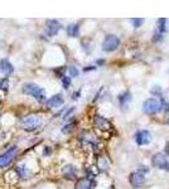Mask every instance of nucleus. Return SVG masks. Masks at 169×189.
<instances>
[{"instance_id": "nucleus-1", "label": "nucleus", "mask_w": 169, "mask_h": 189, "mask_svg": "<svg viewBox=\"0 0 169 189\" xmlns=\"http://www.w3.org/2000/svg\"><path fill=\"white\" fill-rule=\"evenodd\" d=\"M23 93L28 95L30 97H34L38 102H43L46 100V90L35 83H25L22 87Z\"/></svg>"}, {"instance_id": "nucleus-2", "label": "nucleus", "mask_w": 169, "mask_h": 189, "mask_svg": "<svg viewBox=\"0 0 169 189\" xmlns=\"http://www.w3.org/2000/svg\"><path fill=\"white\" fill-rule=\"evenodd\" d=\"M41 126H42V120L38 116H28L20 123V127L25 131H29V132L35 131Z\"/></svg>"}, {"instance_id": "nucleus-3", "label": "nucleus", "mask_w": 169, "mask_h": 189, "mask_svg": "<svg viewBox=\"0 0 169 189\" xmlns=\"http://www.w3.org/2000/svg\"><path fill=\"white\" fill-rule=\"evenodd\" d=\"M119 46H120V39L114 34H109L102 42V49L105 52H114L115 49H118Z\"/></svg>"}, {"instance_id": "nucleus-4", "label": "nucleus", "mask_w": 169, "mask_h": 189, "mask_svg": "<svg viewBox=\"0 0 169 189\" xmlns=\"http://www.w3.org/2000/svg\"><path fill=\"white\" fill-rule=\"evenodd\" d=\"M18 153L17 146H11L8 151H5L3 155H0V168H5L11 164V161L14 160L15 155Z\"/></svg>"}, {"instance_id": "nucleus-5", "label": "nucleus", "mask_w": 169, "mask_h": 189, "mask_svg": "<svg viewBox=\"0 0 169 189\" xmlns=\"http://www.w3.org/2000/svg\"><path fill=\"white\" fill-rule=\"evenodd\" d=\"M160 109H162V103L155 99H148V100H145L144 105H143V110H144V112L149 114V115L157 114Z\"/></svg>"}, {"instance_id": "nucleus-6", "label": "nucleus", "mask_w": 169, "mask_h": 189, "mask_svg": "<svg viewBox=\"0 0 169 189\" xmlns=\"http://www.w3.org/2000/svg\"><path fill=\"white\" fill-rule=\"evenodd\" d=\"M153 165L162 170H169V160L164 154H155L153 156Z\"/></svg>"}, {"instance_id": "nucleus-7", "label": "nucleus", "mask_w": 169, "mask_h": 189, "mask_svg": "<svg viewBox=\"0 0 169 189\" xmlns=\"http://www.w3.org/2000/svg\"><path fill=\"white\" fill-rule=\"evenodd\" d=\"M130 183H131L133 187L138 188V187H141L143 184L145 183V174L138 170L135 173H133L131 175H130Z\"/></svg>"}, {"instance_id": "nucleus-8", "label": "nucleus", "mask_w": 169, "mask_h": 189, "mask_svg": "<svg viewBox=\"0 0 169 189\" xmlns=\"http://www.w3.org/2000/svg\"><path fill=\"white\" fill-rule=\"evenodd\" d=\"M135 141H136L138 145H147V144H149L151 141V135L147 130H141V131L136 132Z\"/></svg>"}, {"instance_id": "nucleus-9", "label": "nucleus", "mask_w": 169, "mask_h": 189, "mask_svg": "<svg viewBox=\"0 0 169 189\" xmlns=\"http://www.w3.org/2000/svg\"><path fill=\"white\" fill-rule=\"evenodd\" d=\"M59 29H61L59 22H57V20H54V19L47 20V34H48L49 37L56 35V34L59 32Z\"/></svg>"}, {"instance_id": "nucleus-10", "label": "nucleus", "mask_w": 169, "mask_h": 189, "mask_svg": "<svg viewBox=\"0 0 169 189\" xmlns=\"http://www.w3.org/2000/svg\"><path fill=\"white\" fill-rule=\"evenodd\" d=\"M0 72L4 76H9L14 72V67H13V64L8 59H2L0 61Z\"/></svg>"}, {"instance_id": "nucleus-11", "label": "nucleus", "mask_w": 169, "mask_h": 189, "mask_svg": "<svg viewBox=\"0 0 169 189\" xmlns=\"http://www.w3.org/2000/svg\"><path fill=\"white\" fill-rule=\"evenodd\" d=\"M63 102H64V100H63V97H62V95L57 93V95L52 96V97L47 101V106H48V107H52V109H56V107L62 106Z\"/></svg>"}, {"instance_id": "nucleus-12", "label": "nucleus", "mask_w": 169, "mask_h": 189, "mask_svg": "<svg viewBox=\"0 0 169 189\" xmlns=\"http://www.w3.org/2000/svg\"><path fill=\"white\" fill-rule=\"evenodd\" d=\"M94 123L96 125V127L101 129V130H107L110 127V123L105 119V117H102V116H95V120H94Z\"/></svg>"}, {"instance_id": "nucleus-13", "label": "nucleus", "mask_w": 169, "mask_h": 189, "mask_svg": "<svg viewBox=\"0 0 169 189\" xmlns=\"http://www.w3.org/2000/svg\"><path fill=\"white\" fill-rule=\"evenodd\" d=\"M63 175L68 179H74L76 178V168L72 165H66L63 168Z\"/></svg>"}, {"instance_id": "nucleus-14", "label": "nucleus", "mask_w": 169, "mask_h": 189, "mask_svg": "<svg viewBox=\"0 0 169 189\" xmlns=\"http://www.w3.org/2000/svg\"><path fill=\"white\" fill-rule=\"evenodd\" d=\"M130 101H131V95H130V92H125V93H123V95L119 96V102H120L123 109H125Z\"/></svg>"}, {"instance_id": "nucleus-15", "label": "nucleus", "mask_w": 169, "mask_h": 189, "mask_svg": "<svg viewBox=\"0 0 169 189\" xmlns=\"http://www.w3.org/2000/svg\"><path fill=\"white\" fill-rule=\"evenodd\" d=\"M67 34L70 37H78V34H80V26H78V24H70L67 26Z\"/></svg>"}, {"instance_id": "nucleus-16", "label": "nucleus", "mask_w": 169, "mask_h": 189, "mask_svg": "<svg viewBox=\"0 0 169 189\" xmlns=\"http://www.w3.org/2000/svg\"><path fill=\"white\" fill-rule=\"evenodd\" d=\"M158 32L160 33V34H163L165 30H167V26H165V24H167V19H164V18H160L159 20H158Z\"/></svg>"}, {"instance_id": "nucleus-17", "label": "nucleus", "mask_w": 169, "mask_h": 189, "mask_svg": "<svg viewBox=\"0 0 169 189\" xmlns=\"http://www.w3.org/2000/svg\"><path fill=\"white\" fill-rule=\"evenodd\" d=\"M77 189H91V184L87 179H82L77 184Z\"/></svg>"}, {"instance_id": "nucleus-18", "label": "nucleus", "mask_w": 169, "mask_h": 189, "mask_svg": "<svg viewBox=\"0 0 169 189\" xmlns=\"http://www.w3.org/2000/svg\"><path fill=\"white\" fill-rule=\"evenodd\" d=\"M17 171H18L20 178H25L27 177V174H28V170H27V168H25V165H19L17 168Z\"/></svg>"}, {"instance_id": "nucleus-19", "label": "nucleus", "mask_w": 169, "mask_h": 189, "mask_svg": "<svg viewBox=\"0 0 169 189\" xmlns=\"http://www.w3.org/2000/svg\"><path fill=\"white\" fill-rule=\"evenodd\" d=\"M73 123H71V124H67V125H64L63 127H62V132L63 134H70L72 130H73Z\"/></svg>"}, {"instance_id": "nucleus-20", "label": "nucleus", "mask_w": 169, "mask_h": 189, "mask_svg": "<svg viewBox=\"0 0 169 189\" xmlns=\"http://www.w3.org/2000/svg\"><path fill=\"white\" fill-rule=\"evenodd\" d=\"M62 85H63V88H68L71 86V78L67 76L62 77Z\"/></svg>"}, {"instance_id": "nucleus-21", "label": "nucleus", "mask_w": 169, "mask_h": 189, "mask_svg": "<svg viewBox=\"0 0 169 189\" xmlns=\"http://www.w3.org/2000/svg\"><path fill=\"white\" fill-rule=\"evenodd\" d=\"M131 23L134 24L135 28H138V26H141L143 25V23H144V19H143V18H134V19H131Z\"/></svg>"}, {"instance_id": "nucleus-22", "label": "nucleus", "mask_w": 169, "mask_h": 189, "mask_svg": "<svg viewBox=\"0 0 169 189\" xmlns=\"http://www.w3.org/2000/svg\"><path fill=\"white\" fill-rule=\"evenodd\" d=\"M68 72H70V76L71 77H77V76H78V70H77L76 67H70Z\"/></svg>"}, {"instance_id": "nucleus-23", "label": "nucleus", "mask_w": 169, "mask_h": 189, "mask_svg": "<svg viewBox=\"0 0 169 189\" xmlns=\"http://www.w3.org/2000/svg\"><path fill=\"white\" fill-rule=\"evenodd\" d=\"M8 85H9V82H8V78H4V79L0 81V88H2V90L6 91V90H8Z\"/></svg>"}, {"instance_id": "nucleus-24", "label": "nucleus", "mask_w": 169, "mask_h": 189, "mask_svg": "<svg viewBox=\"0 0 169 189\" xmlns=\"http://www.w3.org/2000/svg\"><path fill=\"white\" fill-rule=\"evenodd\" d=\"M164 111H169V102L165 103V106H164Z\"/></svg>"}, {"instance_id": "nucleus-25", "label": "nucleus", "mask_w": 169, "mask_h": 189, "mask_svg": "<svg viewBox=\"0 0 169 189\" xmlns=\"http://www.w3.org/2000/svg\"><path fill=\"white\" fill-rule=\"evenodd\" d=\"M168 124H169V117H168Z\"/></svg>"}]
</instances>
